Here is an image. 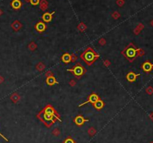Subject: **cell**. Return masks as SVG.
<instances>
[{
	"mask_svg": "<svg viewBox=\"0 0 153 143\" xmlns=\"http://www.w3.org/2000/svg\"><path fill=\"white\" fill-rule=\"evenodd\" d=\"M95 54L93 53V52L91 51H87V52H85L84 55V60L86 61V62H92V61H93L94 59H95Z\"/></svg>",
	"mask_w": 153,
	"mask_h": 143,
	"instance_id": "1",
	"label": "cell"
},
{
	"mask_svg": "<svg viewBox=\"0 0 153 143\" xmlns=\"http://www.w3.org/2000/svg\"><path fill=\"white\" fill-rule=\"evenodd\" d=\"M142 68H143V70L144 72L149 73V72H150V71H152V69H153V64H152L150 62L147 61V62H144L143 64Z\"/></svg>",
	"mask_w": 153,
	"mask_h": 143,
	"instance_id": "2",
	"label": "cell"
},
{
	"mask_svg": "<svg viewBox=\"0 0 153 143\" xmlns=\"http://www.w3.org/2000/svg\"><path fill=\"white\" fill-rule=\"evenodd\" d=\"M68 71L73 72L76 76H81L83 74V68L80 66H75L73 69H68Z\"/></svg>",
	"mask_w": 153,
	"mask_h": 143,
	"instance_id": "3",
	"label": "cell"
},
{
	"mask_svg": "<svg viewBox=\"0 0 153 143\" xmlns=\"http://www.w3.org/2000/svg\"><path fill=\"white\" fill-rule=\"evenodd\" d=\"M98 100H99V97L96 95H95V94H93V95H91L90 96L89 100H88L87 102H84V103H82V104H80L79 107H82V106L84 105V104L87 103H93V104H94Z\"/></svg>",
	"mask_w": 153,
	"mask_h": 143,
	"instance_id": "4",
	"label": "cell"
},
{
	"mask_svg": "<svg viewBox=\"0 0 153 143\" xmlns=\"http://www.w3.org/2000/svg\"><path fill=\"white\" fill-rule=\"evenodd\" d=\"M140 76V74L139 73V74H136V73H133V72H130V73H128L127 76H126V78H127V80L128 82H134L137 79V77Z\"/></svg>",
	"mask_w": 153,
	"mask_h": 143,
	"instance_id": "5",
	"label": "cell"
},
{
	"mask_svg": "<svg viewBox=\"0 0 153 143\" xmlns=\"http://www.w3.org/2000/svg\"><path fill=\"white\" fill-rule=\"evenodd\" d=\"M89 120H87V119H84V118L82 117V116H77L75 118V123L78 125V126H81L82 125L84 122L85 121H88Z\"/></svg>",
	"mask_w": 153,
	"mask_h": 143,
	"instance_id": "6",
	"label": "cell"
},
{
	"mask_svg": "<svg viewBox=\"0 0 153 143\" xmlns=\"http://www.w3.org/2000/svg\"><path fill=\"white\" fill-rule=\"evenodd\" d=\"M136 52H137V50H134V48H128L126 50V55L128 57H129V58H134L136 56Z\"/></svg>",
	"mask_w": 153,
	"mask_h": 143,
	"instance_id": "7",
	"label": "cell"
},
{
	"mask_svg": "<svg viewBox=\"0 0 153 143\" xmlns=\"http://www.w3.org/2000/svg\"><path fill=\"white\" fill-rule=\"evenodd\" d=\"M11 5H12V7H13L14 8L18 9L21 6V2H19V0H14L13 2L11 3Z\"/></svg>",
	"mask_w": 153,
	"mask_h": 143,
	"instance_id": "8",
	"label": "cell"
},
{
	"mask_svg": "<svg viewBox=\"0 0 153 143\" xmlns=\"http://www.w3.org/2000/svg\"><path fill=\"white\" fill-rule=\"evenodd\" d=\"M94 105V107L96 109H102L103 107V106H104V103H103V102L102 100H98L96 102V103L93 104Z\"/></svg>",
	"mask_w": 153,
	"mask_h": 143,
	"instance_id": "9",
	"label": "cell"
},
{
	"mask_svg": "<svg viewBox=\"0 0 153 143\" xmlns=\"http://www.w3.org/2000/svg\"><path fill=\"white\" fill-rule=\"evenodd\" d=\"M70 59H71V57H70V54H68V53L64 54L62 56V61H63V62H65V63L70 62Z\"/></svg>",
	"mask_w": 153,
	"mask_h": 143,
	"instance_id": "10",
	"label": "cell"
},
{
	"mask_svg": "<svg viewBox=\"0 0 153 143\" xmlns=\"http://www.w3.org/2000/svg\"><path fill=\"white\" fill-rule=\"evenodd\" d=\"M43 19L45 22H49V21H51V20H52V14H48V13L44 14L43 16Z\"/></svg>",
	"mask_w": 153,
	"mask_h": 143,
	"instance_id": "11",
	"label": "cell"
},
{
	"mask_svg": "<svg viewBox=\"0 0 153 143\" xmlns=\"http://www.w3.org/2000/svg\"><path fill=\"white\" fill-rule=\"evenodd\" d=\"M45 25L43 23H39L37 24V26H36V28L39 31V32H43L44 31V29H45Z\"/></svg>",
	"mask_w": 153,
	"mask_h": 143,
	"instance_id": "12",
	"label": "cell"
},
{
	"mask_svg": "<svg viewBox=\"0 0 153 143\" xmlns=\"http://www.w3.org/2000/svg\"><path fill=\"white\" fill-rule=\"evenodd\" d=\"M47 83L48 85H53L54 83H56V81L55 80V78H53V77H49V78L47 79Z\"/></svg>",
	"mask_w": 153,
	"mask_h": 143,
	"instance_id": "13",
	"label": "cell"
},
{
	"mask_svg": "<svg viewBox=\"0 0 153 143\" xmlns=\"http://www.w3.org/2000/svg\"><path fill=\"white\" fill-rule=\"evenodd\" d=\"M146 92L149 94V95H152V94H153V88L151 87V86L149 87V88L146 89Z\"/></svg>",
	"mask_w": 153,
	"mask_h": 143,
	"instance_id": "14",
	"label": "cell"
},
{
	"mask_svg": "<svg viewBox=\"0 0 153 143\" xmlns=\"http://www.w3.org/2000/svg\"><path fill=\"white\" fill-rule=\"evenodd\" d=\"M63 143H75L73 140L72 139H67L65 140V142H64Z\"/></svg>",
	"mask_w": 153,
	"mask_h": 143,
	"instance_id": "15",
	"label": "cell"
},
{
	"mask_svg": "<svg viewBox=\"0 0 153 143\" xmlns=\"http://www.w3.org/2000/svg\"><path fill=\"white\" fill-rule=\"evenodd\" d=\"M31 3L32 5H37L39 3V0H31Z\"/></svg>",
	"mask_w": 153,
	"mask_h": 143,
	"instance_id": "16",
	"label": "cell"
},
{
	"mask_svg": "<svg viewBox=\"0 0 153 143\" xmlns=\"http://www.w3.org/2000/svg\"><path fill=\"white\" fill-rule=\"evenodd\" d=\"M0 136H2V138H3V139H5V141H8V139H6V138H5V136H3V135H2V133H0Z\"/></svg>",
	"mask_w": 153,
	"mask_h": 143,
	"instance_id": "17",
	"label": "cell"
},
{
	"mask_svg": "<svg viewBox=\"0 0 153 143\" xmlns=\"http://www.w3.org/2000/svg\"><path fill=\"white\" fill-rule=\"evenodd\" d=\"M152 25L153 26V20H152Z\"/></svg>",
	"mask_w": 153,
	"mask_h": 143,
	"instance_id": "18",
	"label": "cell"
},
{
	"mask_svg": "<svg viewBox=\"0 0 153 143\" xmlns=\"http://www.w3.org/2000/svg\"><path fill=\"white\" fill-rule=\"evenodd\" d=\"M150 143H153V142H150Z\"/></svg>",
	"mask_w": 153,
	"mask_h": 143,
	"instance_id": "19",
	"label": "cell"
}]
</instances>
